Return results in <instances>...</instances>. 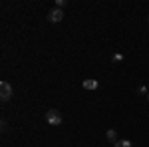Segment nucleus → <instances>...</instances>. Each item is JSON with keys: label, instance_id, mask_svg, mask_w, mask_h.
<instances>
[{"label": "nucleus", "instance_id": "nucleus-1", "mask_svg": "<svg viewBox=\"0 0 149 147\" xmlns=\"http://www.w3.org/2000/svg\"><path fill=\"white\" fill-rule=\"evenodd\" d=\"M46 123L48 125H54V127L62 123V115H60V111H56V109L46 111Z\"/></svg>", "mask_w": 149, "mask_h": 147}, {"label": "nucleus", "instance_id": "nucleus-2", "mask_svg": "<svg viewBox=\"0 0 149 147\" xmlns=\"http://www.w3.org/2000/svg\"><path fill=\"white\" fill-rule=\"evenodd\" d=\"M10 98H12V86L8 82H2L0 84V100L2 102H8Z\"/></svg>", "mask_w": 149, "mask_h": 147}, {"label": "nucleus", "instance_id": "nucleus-3", "mask_svg": "<svg viewBox=\"0 0 149 147\" xmlns=\"http://www.w3.org/2000/svg\"><path fill=\"white\" fill-rule=\"evenodd\" d=\"M48 20H50V22H62V20H64L62 8H52V10L48 12Z\"/></svg>", "mask_w": 149, "mask_h": 147}, {"label": "nucleus", "instance_id": "nucleus-4", "mask_svg": "<svg viewBox=\"0 0 149 147\" xmlns=\"http://www.w3.org/2000/svg\"><path fill=\"white\" fill-rule=\"evenodd\" d=\"M86 90H97L100 88V82L97 79H84V84H81Z\"/></svg>", "mask_w": 149, "mask_h": 147}, {"label": "nucleus", "instance_id": "nucleus-5", "mask_svg": "<svg viewBox=\"0 0 149 147\" xmlns=\"http://www.w3.org/2000/svg\"><path fill=\"white\" fill-rule=\"evenodd\" d=\"M105 137H107V141H109V143H117V141H119V139H117V131H115V129H107Z\"/></svg>", "mask_w": 149, "mask_h": 147}, {"label": "nucleus", "instance_id": "nucleus-6", "mask_svg": "<svg viewBox=\"0 0 149 147\" xmlns=\"http://www.w3.org/2000/svg\"><path fill=\"white\" fill-rule=\"evenodd\" d=\"M113 147H131V141L129 139H119L117 143H113Z\"/></svg>", "mask_w": 149, "mask_h": 147}, {"label": "nucleus", "instance_id": "nucleus-7", "mask_svg": "<svg viewBox=\"0 0 149 147\" xmlns=\"http://www.w3.org/2000/svg\"><path fill=\"white\" fill-rule=\"evenodd\" d=\"M62 6H66V0H56V8H62Z\"/></svg>", "mask_w": 149, "mask_h": 147}, {"label": "nucleus", "instance_id": "nucleus-8", "mask_svg": "<svg viewBox=\"0 0 149 147\" xmlns=\"http://www.w3.org/2000/svg\"><path fill=\"white\" fill-rule=\"evenodd\" d=\"M121 60H123L121 54H115V56H113V62H121Z\"/></svg>", "mask_w": 149, "mask_h": 147}, {"label": "nucleus", "instance_id": "nucleus-9", "mask_svg": "<svg viewBox=\"0 0 149 147\" xmlns=\"http://www.w3.org/2000/svg\"><path fill=\"white\" fill-rule=\"evenodd\" d=\"M139 93H149V91H147V88H145V86H139Z\"/></svg>", "mask_w": 149, "mask_h": 147}, {"label": "nucleus", "instance_id": "nucleus-10", "mask_svg": "<svg viewBox=\"0 0 149 147\" xmlns=\"http://www.w3.org/2000/svg\"><path fill=\"white\" fill-rule=\"evenodd\" d=\"M147 102H149V93H147Z\"/></svg>", "mask_w": 149, "mask_h": 147}, {"label": "nucleus", "instance_id": "nucleus-11", "mask_svg": "<svg viewBox=\"0 0 149 147\" xmlns=\"http://www.w3.org/2000/svg\"><path fill=\"white\" fill-rule=\"evenodd\" d=\"M147 24H149V20H147Z\"/></svg>", "mask_w": 149, "mask_h": 147}]
</instances>
